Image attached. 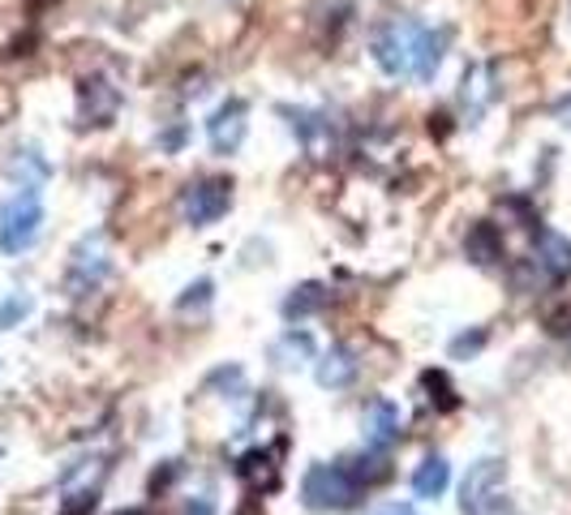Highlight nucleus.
Returning <instances> with one entry per match:
<instances>
[{"instance_id":"1","label":"nucleus","mask_w":571,"mask_h":515,"mask_svg":"<svg viewBox=\"0 0 571 515\" xmlns=\"http://www.w3.org/2000/svg\"><path fill=\"white\" fill-rule=\"evenodd\" d=\"M422 22L413 17H387L382 26H374L369 35V52L378 61V70L387 77H409L417 61V44H422Z\"/></svg>"},{"instance_id":"2","label":"nucleus","mask_w":571,"mask_h":515,"mask_svg":"<svg viewBox=\"0 0 571 515\" xmlns=\"http://www.w3.org/2000/svg\"><path fill=\"white\" fill-rule=\"evenodd\" d=\"M301 499L309 512H349L357 507L361 481L349 473V464H314L301 481Z\"/></svg>"},{"instance_id":"3","label":"nucleus","mask_w":571,"mask_h":515,"mask_svg":"<svg viewBox=\"0 0 571 515\" xmlns=\"http://www.w3.org/2000/svg\"><path fill=\"white\" fill-rule=\"evenodd\" d=\"M44 228V198L39 189H17L0 207V254H26Z\"/></svg>"},{"instance_id":"4","label":"nucleus","mask_w":571,"mask_h":515,"mask_svg":"<svg viewBox=\"0 0 571 515\" xmlns=\"http://www.w3.org/2000/svg\"><path fill=\"white\" fill-rule=\"evenodd\" d=\"M228 203H232V181L203 176V181L185 185V194H181V216H185V223H194V228H207V223H215L228 211Z\"/></svg>"},{"instance_id":"5","label":"nucleus","mask_w":571,"mask_h":515,"mask_svg":"<svg viewBox=\"0 0 571 515\" xmlns=\"http://www.w3.org/2000/svg\"><path fill=\"white\" fill-rule=\"evenodd\" d=\"M502 490V459H477L460 486V512L464 515H486L490 503Z\"/></svg>"},{"instance_id":"6","label":"nucleus","mask_w":571,"mask_h":515,"mask_svg":"<svg viewBox=\"0 0 571 515\" xmlns=\"http://www.w3.org/2000/svg\"><path fill=\"white\" fill-rule=\"evenodd\" d=\"M245 130H250V108L241 99H223L207 121V138H211L215 155H232L245 143Z\"/></svg>"},{"instance_id":"7","label":"nucleus","mask_w":571,"mask_h":515,"mask_svg":"<svg viewBox=\"0 0 571 515\" xmlns=\"http://www.w3.org/2000/svg\"><path fill=\"white\" fill-rule=\"evenodd\" d=\"M400 426H404L400 408H396L391 400H374V404L365 408V417H361L365 446H369V451H387L391 442H400Z\"/></svg>"},{"instance_id":"8","label":"nucleus","mask_w":571,"mask_h":515,"mask_svg":"<svg viewBox=\"0 0 571 515\" xmlns=\"http://www.w3.org/2000/svg\"><path fill=\"white\" fill-rule=\"evenodd\" d=\"M104 275H108V254H104V245H99V241H82V245L73 249V262H70V293L73 296L90 293Z\"/></svg>"},{"instance_id":"9","label":"nucleus","mask_w":571,"mask_h":515,"mask_svg":"<svg viewBox=\"0 0 571 515\" xmlns=\"http://www.w3.org/2000/svg\"><path fill=\"white\" fill-rule=\"evenodd\" d=\"M495 65H473L464 70V90H460V103H464V117L477 125V117L495 103Z\"/></svg>"},{"instance_id":"10","label":"nucleus","mask_w":571,"mask_h":515,"mask_svg":"<svg viewBox=\"0 0 571 515\" xmlns=\"http://www.w3.org/2000/svg\"><path fill=\"white\" fill-rule=\"evenodd\" d=\"M314 378H318V387H327V391H340V387H349V382L357 378V357H353V348H344V344H331V348L318 357Z\"/></svg>"},{"instance_id":"11","label":"nucleus","mask_w":571,"mask_h":515,"mask_svg":"<svg viewBox=\"0 0 571 515\" xmlns=\"http://www.w3.org/2000/svg\"><path fill=\"white\" fill-rule=\"evenodd\" d=\"M447 44H451V35L438 26H426L422 30V44H417V61H413V77L417 82H429V77L438 74V65H442V57H447Z\"/></svg>"},{"instance_id":"12","label":"nucleus","mask_w":571,"mask_h":515,"mask_svg":"<svg viewBox=\"0 0 571 515\" xmlns=\"http://www.w3.org/2000/svg\"><path fill=\"white\" fill-rule=\"evenodd\" d=\"M447 481H451V464L442 455H426L417 464V473H413V494L417 499H438L447 490Z\"/></svg>"},{"instance_id":"13","label":"nucleus","mask_w":571,"mask_h":515,"mask_svg":"<svg viewBox=\"0 0 571 515\" xmlns=\"http://www.w3.org/2000/svg\"><path fill=\"white\" fill-rule=\"evenodd\" d=\"M537 262L550 271V280L571 275V241L555 236V232H546V236H542V254H537Z\"/></svg>"},{"instance_id":"14","label":"nucleus","mask_w":571,"mask_h":515,"mask_svg":"<svg viewBox=\"0 0 571 515\" xmlns=\"http://www.w3.org/2000/svg\"><path fill=\"white\" fill-rule=\"evenodd\" d=\"M280 366H301V361H309L314 357V340L305 335V331H288L284 340L276 344V353H271Z\"/></svg>"},{"instance_id":"15","label":"nucleus","mask_w":571,"mask_h":515,"mask_svg":"<svg viewBox=\"0 0 571 515\" xmlns=\"http://www.w3.org/2000/svg\"><path fill=\"white\" fill-rule=\"evenodd\" d=\"M323 305V289L318 284H305V289H292V296L284 301V314L288 318H305Z\"/></svg>"},{"instance_id":"16","label":"nucleus","mask_w":571,"mask_h":515,"mask_svg":"<svg viewBox=\"0 0 571 515\" xmlns=\"http://www.w3.org/2000/svg\"><path fill=\"white\" fill-rule=\"evenodd\" d=\"M469 258H473V262H495V258H499V245H495V232H490L486 223H482V228H477V232L469 236Z\"/></svg>"},{"instance_id":"17","label":"nucleus","mask_w":571,"mask_h":515,"mask_svg":"<svg viewBox=\"0 0 571 515\" xmlns=\"http://www.w3.org/2000/svg\"><path fill=\"white\" fill-rule=\"evenodd\" d=\"M31 314V296L26 293H13L4 305H0V331H9V327H17L22 318Z\"/></svg>"},{"instance_id":"18","label":"nucleus","mask_w":571,"mask_h":515,"mask_svg":"<svg viewBox=\"0 0 571 515\" xmlns=\"http://www.w3.org/2000/svg\"><path fill=\"white\" fill-rule=\"evenodd\" d=\"M292 117V134H301V143H314V134L323 130V117L314 112H288Z\"/></svg>"},{"instance_id":"19","label":"nucleus","mask_w":571,"mask_h":515,"mask_svg":"<svg viewBox=\"0 0 571 515\" xmlns=\"http://www.w3.org/2000/svg\"><path fill=\"white\" fill-rule=\"evenodd\" d=\"M211 301V280H198V284H190L185 296H181V309H190V305H207Z\"/></svg>"},{"instance_id":"20","label":"nucleus","mask_w":571,"mask_h":515,"mask_svg":"<svg viewBox=\"0 0 571 515\" xmlns=\"http://www.w3.org/2000/svg\"><path fill=\"white\" fill-rule=\"evenodd\" d=\"M477 348H482V335H473V340H469V335H460V340L451 344V353H455V357H464V353H477Z\"/></svg>"},{"instance_id":"21","label":"nucleus","mask_w":571,"mask_h":515,"mask_svg":"<svg viewBox=\"0 0 571 515\" xmlns=\"http://www.w3.org/2000/svg\"><path fill=\"white\" fill-rule=\"evenodd\" d=\"M555 121H559V125H568V130H571V95H563V99L555 103Z\"/></svg>"},{"instance_id":"22","label":"nucleus","mask_w":571,"mask_h":515,"mask_svg":"<svg viewBox=\"0 0 571 515\" xmlns=\"http://www.w3.org/2000/svg\"><path fill=\"white\" fill-rule=\"evenodd\" d=\"M185 515H215V503L207 499V494H203V499H194V503L185 507Z\"/></svg>"},{"instance_id":"23","label":"nucleus","mask_w":571,"mask_h":515,"mask_svg":"<svg viewBox=\"0 0 571 515\" xmlns=\"http://www.w3.org/2000/svg\"><path fill=\"white\" fill-rule=\"evenodd\" d=\"M369 515H417V512H413V507H400V503H387V507H378V512Z\"/></svg>"},{"instance_id":"24","label":"nucleus","mask_w":571,"mask_h":515,"mask_svg":"<svg viewBox=\"0 0 571 515\" xmlns=\"http://www.w3.org/2000/svg\"><path fill=\"white\" fill-rule=\"evenodd\" d=\"M130 515H138V512H130Z\"/></svg>"}]
</instances>
